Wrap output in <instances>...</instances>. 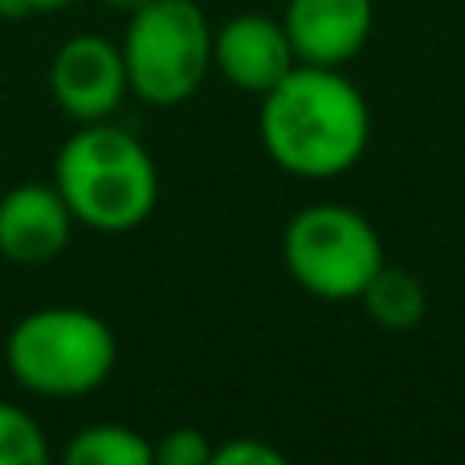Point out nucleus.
Masks as SVG:
<instances>
[{
	"label": "nucleus",
	"instance_id": "423d86ee",
	"mask_svg": "<svg viewBox=\"0 0 465 465\" xmlns=\"http://www.w3.org/2000/svg\"><path fill=\"white\" fill-rule=\"evenodd\" d=\"M45 78L57 111L74 123L114 119L131 94L119 41L103 33H74L70 41H62Z\"/></svg>",
	"mask_w": 465,
	"mask_h": 465
},
{
	"label": "nucleus",
	"instance_id": "f03ea898",
	"mask_svg": "<svg viewBox=\"0 0 465 465\" xmlns=\"http://www.w3.org/2000/svg\"><path fill=\"white\" fill-rule=\"evenodd\" d=\"M54 188L70 204L74 221L94 232H131L160 204V168L127 127L78 123L57 147Z\"/></svg>",
	"mask_w": 465,
	"mask_h": 465
},
{
	"label": "nucleus",
	"instance_id": "1a4fd4ad",
	"mask_svg": "<svg viewBox=\"0 0 465 465\" xmlns=\"http://www.w3.org/2000/svg\"><path fill=\"white\" fill-rule=\"evenodd\" d=\"M282 25L298 62L343 70L371 41L376 0H286Z\"/></svg>",
	"mask_w": 465,
	"mask_h": 465
},
{
	"label": "nucleus",
	"instance_id": "39448f33",
	"mask_svg": "<svg viewBox=\"0 0 465 465\" xmlns=\"http://www.w3.org/2000/svg\"><path fill=\"white\" fill-rule=\"evenodd\" d=\"M282 262L294 286L319 302H360L388 257L376 225L363 213L322 201L286 221Z\"/></svg>",
	"mask_w": 465,
	"mask_h": 465
},
{
	"label": "nucleus",
	"instance_id": "f8f14e48",
	"mask_svg": "<svg viewBox=\"0 0 465 465\" xmlns=\"http://www.w3.org/2000/svg\"><path fill=\"white\" fill-rule=\"evenodd\" d=\"M49 441L29 409L0 401V465H45Z\"/></svg>",
	"mask_w": 465,
	"mask_h": 465
},
{
	"label": "nucleus",
	"instance_id": "9b49d317",
	"mask_svg": "<svg viewBox=\"0 0 465 465\" xmlns=\"http://www.w3.org/2000/svg\"><path fill=\"white\" fill-rule=\"evenodd\" d=\"M65 465H155V441L119 420H98L70 437Z\"/></svg>",
	"mask_w": 465,
	"mask_h": 465
},
{
	"label": "nucleus",
	"instance_id": "20e7f679",
	"mask_svg": "<svg viewBox=\"0 0 465 465\" xmlns=\"http://www.w3.org/2000/svg\"><path fill=\"white\" fill-rule=\"evenodd\" d=\"M127 86L147 106H180L213 74V25L196 0H143L123 29Z\"/></svg>",
	"mask_w": 465,
	"mask_h": 465
},
{
	"label": "nucleus",
	"instance_id": "f3484780",
	"mask_svg": "<svg viewBox=\"0 0 465 465\" xmlns=\"http://www.w3.org/2000/svg\"><path fill=\"white\" fill-rule=\"evenodd\" d=\"M0 8H5V0H0Z\"/></svg>",
	"mask_w": 465,
	"mask_h": 465
},
{
	"label": "nucleus",
	"instance_id": "0eeeda50",
	"mask_svg": "<svg viewBox=\"0 0 465 465\" xmlns=\"http://www.w3.org/2000/svg\"><path fill=\"white\" fill-rule=\"evenodd\" d=\"M74 213L54 184H16L0 196V257L21 270L49 265L70 249Z\"/></svg>",
	"mask_w": 465,
	"mask_h": 465
},
{
	"label": "nucleus",
	"instance_id": "dca6fc26",
	"mask_svg": "<svg viewBox=\"0 0 465 465\" xmlns=\"http://www.w3.org/2000/svg\"><path fill=\"white\" fill-rule=\"evenodd\" d=\"M106 8H114V13H135L139 5H143V0H103Z\"/></svg>",
	"mask_w": 465,
	"mask_h": 465
},
{
	"label": "nucleus",
	"instance_id": "4468645a",
	"mask_svg": "<svg viewBox=\"0 0 465 465\" xmlns=\"http://www.w3.org/2000/svg\"><path fill=\"white\" fill-rule=\"evenodd\" d=\"M213 465H286V453L257 437H232L213 450Z\"/></svg>",
	"mask_w": 465,
	"mask_h": 465
},
{
	"label": "nucleus",
	"instance_id": "2eb2a0df",
	"mask_svg": "<svg viewBox=\"0 0 465 465\" xmlns=\"http://www.w3.org/2000/svg\"><path fill=\"white\" fill-rule=\"evenodd\" d=\"M70 5H78V0H5L0 16H45V13H62Z\"/></svg>",
	"mask_w": 465,
	"mask_h": 465
},
{
	"label": "nucleus",
	"instance_id": "6e6552de",
	"mask_svg": "<svg viewBox=\"0 0 465 465\" xmlns=\"http://www.w3.org/2000/svg\"><path fill=\"white\" fill-rule=\"evenodd\" d=\"M298 65L294 45L286 37V25L262 13L229 16L221 29H213V70L232 90L262 98Z\"/></svg>",
	"mask_w": 465,
	"mask_h": 465
},
{
	"label": "nucleus",
	"instance_id": "ddd939ff",
	"mask_svg": "<svg viewBox=\"0 0 465 465\" xmlns=\"http://www.w3.org/2000/svg\"><path fill=\"white\" fill-rule=\"evenodd\" d=\"M155 465H213V445L201 429H172L155 441Z\"/></svg>",
	"mask_w": 465,
	"mask_h": 465
},
{
	"label": "nucleus",
	"instance_id": "7ed1b4c3",
	"mask_svg": "<svg viewBox=\"0 0 465 465\" xmlns=\"http://www.w3.org/2000/svg\"><path fill=\"white\" fill-rule=\"evenodd\" d=\"M5 363L16 388L45 401H78L111 380L119 339L111 322L82 306H37L5 339Z\"/></svg>",
	"mask_w": 465,
	"mask_h": 465
},
{
	"label": "nucleus",
	"instance_id": "9d476101",
	"mask_svg": "<svg viewBox=\"0 0 465 465\" xmlns=\"http://www.w3.org/2000/svg\"><path fill=\"white\" fill-rule=\"evenodd\" d=\"M363 311L371 322H380L384 331H412L429 311V294L420 286V278L412 270L388 265L368 282V290L360 294Z\"/></svg>",
	"mask_w": 465,
	"mask_h": 465
},
{
	"label": "nucleus",
	"instance_id": "f257e3e1",
	"mask_svg": "<svg viewBox=\"0 0 465 465\" xmlns=\"http://www.w3.org/2000/svg\"><path fill=\"white\" fill-rule=\"evenodd\" d=\"M265 155L294 180H339L368 155L371 106L339 65L298 62L257 106Z\"/></svg>",
	"mask_w": 465,
	"mask_h": 465
}]
</instances>
